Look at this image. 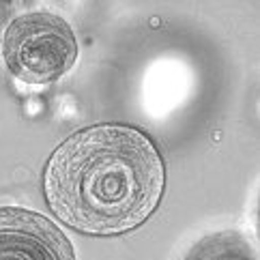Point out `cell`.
I'll return each mask as SVG.
<instances>
[{"mask_svg": "<svg viewBox=\"0 0 260 260\" xmlns=\"http://www.w3.org/2000/svg\"><path fill=\"white\" fill-rule=\"evenodd\" d=\"M166 170L146 134L129 125H92L52 153L43 191L62 224L84 235L129 232L153 215Z\"/></svg>", "mask_w": 260, "mask_h": 260, "instance_id": "1", "label": "cell"}, {"mask_svg": "<svg viewBox=\"0 0 260 260\" xmlns=\"http://www.w3.org/2000/svg\"><path fill=\"white\" fill-rule=\"evenodd\" d=\"M3 58L11 76L24 84H52L76 64L78 41L69 22L60 15L30 11L9 24Z\"/></svg>", "mask_w": 260, "mask_h": 260, "instance_id": "2", "label": "cell"}, {"mask_svg": "<svg viewBox=\"0 0 260 260\" xmlns=\"http://www.w3.org/2000/svg\"><path fill=\"white\" fill-rule=\"evenodd\" d=\"M0 260H76L69 239L28 209H0Z\"/></svg>", "mask_w": 260, "mask_h": 260, "instance_id": "3", "label": "cell"}, {"mask_svg": "<svg viewBox=\"0 0 260 260\" xmlns=\"http://www.w3.org/2000/svg\"><path fill=\"white\" fill-rule=\"evenodd\" d=\"M183 260H258V254L243 232L219 230L200 239Z\"/></svg>", "mask_w": 260, "mask_h": 260, "instance_id": "4", "label": "cell"}]
</instances>
